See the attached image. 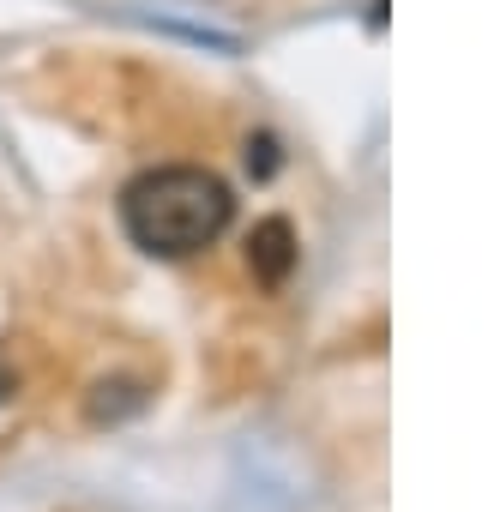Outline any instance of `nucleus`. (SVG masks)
Wrapping results in <instances>:
<instances>
[{"instance_id":"obj_1","label":"nucleus","mask_w":494,"mask_h":512,"mask_svg":"<svg viewBox=\"0 0 494 512\" xmlns=\"http://www.w3.org/2000/svg\"><path fill=\"white\" fill-rule=\"evenodd\" d=\"M229 223H235L229 181H217L211 169H193V163L145 169L121 193V229H127V241L145 247V253H157V260L205 253Z\"/></svg>"},{"instance_id":"obj_2","label":"nucleus","mask_w":494,"mask_h":512,"mask_svg":"<svg viewBox=\"0 0 494 512\" xmlns=\"http://www.w3.org/2000/svg\"><path fill=\"white\" fill-rule=\"evenodd\" d=\"M247 266H254L260 284H284L296 266V229L284 217H266L254 235H247Z\"/></svg>"}]
</instances>
